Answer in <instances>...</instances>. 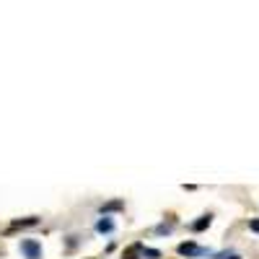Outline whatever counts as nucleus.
Masks as SVG:
<instances>
[{"instance_id":"nucleus-1","label":"nucleus","mask_w":259,"mask_h":259,"mask_svg":"<svg viewBox=\"0 0 259 259\" xmlns=\"http://www.w3.org/2000/svg\"><path fill=\"white\" fill-rule=\"evenodd\" d=\"M21 254L26 259H41V244L34 239H24L21 241Z\"/></svg>"},{"instance_id":"nucleus-2","label":"nucleus","mask_w":259,"mask_h":259,"mask_svg":"<svg viewBox=\"0 0 259 259\" xmlns=\"http://www.w3.org/2000/svg\"><path fill=\"white\" fill-rule=\"evenodd\" d=\"M182 256H197V254H207L205 249H200V246H194L192 241H187V244H179V249H177Z\"/></svg>"},{"instance_id":"nucleus-3","label":"nucleus","mask_w":259,"mask_h":259,"mask_svg":"<svg viewBox=\"0 0 259 259\" xmlns=\"http://www.w3.org/2000/svg\"><path fill=\"white\" fill-rule=\"evenodd\" d=\"M143 244H133L130 249H124V254H122V259H140L143 256Z\"/></svg>"},{"instance_id":"nucleus-4","label":"nucleus","mask_w":259,"mask_h":259,"mask_svg":"<svg viewBox=\"0 0 259 259\" xmlns=\"http://www.w3.org/2000/svg\"><path fill=\"white\" fill-rule=\"evenodd\" d=\"M96 231H99V233H112V231H114V221H112V218H101V221L96 223Z\"/></svg>"},{"instance_id":"nucleus-5","label":"nucleus","mask_w":259,"mask_h":259,"mask_svg":"<svg viewBox=\"0 0 259 259\" xmlns=\"http://www.w3.org/2000/svg\"><path fill=\"white\" fill-rule=\"evenodd\" d=\"M210 223H212V215H202L197 223H192V231H205Z\"/></svg>"},{"instance_id":"nucleus-6","label":"nucleus","mask_w":259,"mask_h":259,"mask_svg":"<svg viewBox=\"0 0 259 259\" xmlns=\"http://www.w3.org/2000/svg\"><path fill=\"white\" fill-rule=\"evenodd\" d=\"M39 218H26V221H13L11 228H29V226H36Z\"/></svg>"},{"instance_id":"nucleus-7","label":"nucleus","mask_w":259,"mask_h":259,"mask_svg":"<svg viewBox=\"0 0 259 259\" xmlns=\"http://www.w3.org/2000/svg\"><path fill=\"white\" fill-rule=\"evenodd\" d=\"M124 207V202L122 200H114V202H106L104 207H101V212H109V210H122Z\"/></svg>"},{"instance_id":"nucleus-8","label":"nucleus","mask_w":259,"mask_h":259,"mask_svg":"<svg viewBox=\"0 0 259 259\" xmlns=\"http://www.w3.org/2000/svg\"><path fill=\"white\" fill-rule=\"evenodd\" d=\"M171 231H174V221H171V223H161L156 228V233H171Z\"/></svg>"},{"instance_id":"nucleus-9","label":"nucleus","mask_w":259,"mask_h":259,"mask_svg":"<svg viewBox=\"0 0 259 259\" xmlns=\"http://www.w3.org/2000/svg\"><path fill=\"white\" fill-rule=\"evenodd\" d=\"M215 259H241L236 251H221V254H215Z\"/></svg>"},{"instance_id":"nucleus-10","label":"nucleus","mask_w":259,"mask_h":259,"mask_svg":"<svg viewBox=\"0 0 259 259\" xmlns=\"http://www.w3.org/2000/svg\"><path fill=\"white\" fill-rule=\"evenodd\" d=\"M143 256H148V259H161V251H156V249H143Z\"/></svg>"},{"instance_id":"nucleus-11","label":"nucleus","mask_w":259,"mask_h":259,"mask_svg":"<svg viewBox=\"0 0 259 259\" xmlns=\"http://www.w3.org/2000/svg\"><path fill=\"white\" fill-rule=\"evenodd\" d=\"M249 228H251L254 233H259V218H256V221H251V223H249Z\"/></svg>"}]
</instances>
